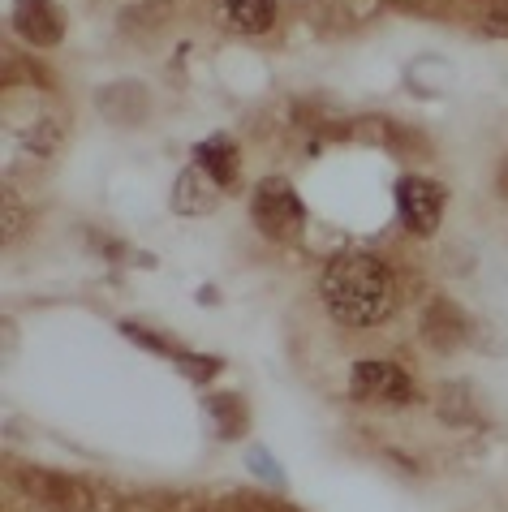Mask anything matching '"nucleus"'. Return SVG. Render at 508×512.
Listing matches in <instances>:
<instances>
[{
  "label": "nucleus",
  "mask_w": 508,
  "mask_h": 512,
  "mask_svg": "<svg viewBox=\"0 0 508 512\" xmlns=\"http://www.w3.org/2000/svg\"><path fill=\"white\" fill-rule=\"evenodd\" d=\"M349 392H354V401H366V405H405L409 396H414L409 375L388 358L358 362L354 375H349Z\"/></svg>",
  "instance_id": "nucleus-3"
},
{
  "label": "nucleus",
  "mask_w": 508,
  "mask_h": 512,
  "mask_svg": "<svg viewBox=\"0 0 508 512\" xmlns=\"http://www.w3.org/2000/svg\"><path fill=\"white\" fill-rule=\"evenodd\" d=\"M397 211H401L409 233L431 237L435 229H440V216H444V186H435V181H427V177H401Z\"/></svg>",
  "instance_id": "nucleus-4"
},
{
  "label": "nucleus",
  "mask_w": 508,
  "mask_h": 512,
  "mask_svg": "<svg viewBox=\"0 0 508 512\" xmlns=\"http://www.w3.org/2000/svg\"><path fill=\"white\" fill-rule=\"evenodd\" d=\"M319 293H323V306L332 310V319L345 327H371L379 319H388L392 306H397V280L366 250L336 254L323 267Z\"/></svg>",
  "instance_id": "nucleus-1"
},
{
  "label": "nucleus",
  "mask_w": 508,
  "mask_h": 512,
  "mask_svg": "<svg viewBox=\"0 0 508 512\" xmlns=\"http://www.w3.org/2000/svg\"><path fill=\"white\" fill-rule=\"evenodd\" d=\"M250 211H254V224H259L263 237L272 241H289L302 233V220H306V207L298 190L289 186L285 177H263L250 194Z\"/></svg>",
  "instance_id": "nucleus-2"
},
{
  "label": "nucleus",
  "mask_w": 508,
  "mask_h": 512,
  "mask_svg": "<svg viewBox=\"0 0 508 512\" xmlns=\"http://www.w3.org/2000/svg\"><path fill=\"white\" fill-rule=\"evenodd\" d=\"M220 190L224 186L207 173L203 164H190L173 186V211H181V216H207V211H216Z\"/></svg>",
  "instance_id": "nucleus-7"
},
{
  "label": "nucleus",
  "mask_w": 508,
  "mask_h": 512,
  "mask_svg": "<svg viewBox=\"0 0 508 512\" xmlns=\"http://www.w3.org/2000/svg\"><path fill=\"white\" fill-rule=\"evenodd\" d=\"M13 31L35 48H52L65 35V13L52 0H13Z\"/></svg>",
  "instance_id": "nucleus-5"
},
{
  "label": "nucleus",
  "mask_w": 508,
  "mask_h": 512,
  "mask_svg": "<svg viewBox=\"0 0 508 512\" xmlns=\"http://www.w3.org/2000/svg\"><path fill=\"white\" fill-rule=\"evenodd\" d=\"M151 5H160V0H151Z\"/></svg>",
  "instance_id": "nucleus-10"
},
{
  "label": "nucleus",
  "mask_w": 508,
  "mask_h": 512,
  "mask_svg": "<svg viewBox=\"0 0 508 512\" xmlns=\"http://www.w3.org/2000/svg\"><path fill=\"white\" fill-rule=\"evenodd\" d=\"M211 18L229 35H263L276 22V0H216Z\"/></svg>",
  "instance_id": "nucleus-6"
},
{
  "label": "nucleus",
  "mask_w": 508,
  "mask_h": 512,
  "mask_svg": "<svg viewBox=\"0 0 508 512\" xmlns=\"http://www.w3.org/2000/svg\"><path fill=\"white\" fill-rule=\"evenodd\" d=\"M478 26H483L487 35L508 39V0H483V5H478Z\"/></svg>",
  "instance_id": "nucleus-9"
},
{
  "label": "nucleus",
  "mask_w": 508,
  "mask_h": 512,
  "mask_svg": "<svg viewBox=\"0 0 508 512\" xmlns=\"http://www.w3.org/2000/svg\"><path fill=\"white\" fill-rule=\"evenodd\" d=\"M194 155H199L194 164H203L207 173L220 181V186H233V177H237V147L224 134L199 142V151H194Z\"/></svg>",
  "instance_id": "nucleus-8"
}]
</instances>
